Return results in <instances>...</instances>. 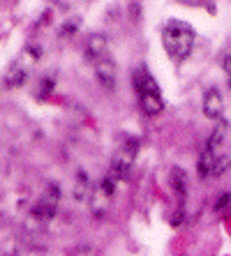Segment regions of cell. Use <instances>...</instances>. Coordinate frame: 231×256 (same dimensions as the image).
<instances>
[{"instance_id": "cell-1", "label": "cell", "mask_w": 231, "mask_h": 256, "mask_svg": "<svg viewBox=\"0 0 231 256\" xmlns=\"http://www.w3.org/2000/svg\"><path fill=\"white\" fill-rule=\"evenodd\" d=\"M194 28L185 21H178V18H169L162 28V44H164L166 56L171 58V62L180 65L190 58L192 48H194Z\"/></svg>"}, {"instance_id": "cell-2", "label": "cell", "mask_w": 231, "mask_h": 256, "mask_svg": "<svg viewBox=\"0 0 231 256\" xmlns=\"http://www.w3.org/2000/svg\"><path fill=\"white\" fill-rule=\"evenodd\" d=\"M40 58H42V46H37V44L26 46L24 51H21V56H19L12 65H10V70L5 72V78H3L5 88H19V86H24L30 70L40 62Z\"/></svg>"}, {"instance_id": "cell-3", "label": "cell", "mask_w": 231, "mask_h": 256, "mask_svg": "<svg viewBox=\"0 0 231 256\" xmlns=\"http://www.w3.org/2000/svg\"><path fill=\"white\" fill-rule=\"evenodd\" d=\"M136 152H139V138H134V136L125 138V143L116 150V155H113L107 178H111L113 182H120L123 178H127V173H130L132 164H134V160H136Z\"/></svg>"}, {"instance_id": "cell-4", "label": "cell", "mask_w": 231, "mask_h": 256, "mask_svg": "<svg viewBox=\"0 0 231 256\" xmlns=\"http://www.w3.org/2000/svg\"><path fill=\"white\" fill-rule=\"evenodd\" d=\"M58 201H60V190L58 185H51L47 187V192L42 194V198L33 206V210H30V220L35 222V224H40V226H44L49 220H54L56 212H58Z\"/></svg>"}, {"instance_id": "cell-5", "label": "cell", "mask_w": 231, "mask_h": 256, "mask_svg": "<svg viewBox=\"0 0 231 256\" xmlns=\"http://www.w3.org/2000/svg\"><path fill=\"white\" fill-rule=\"evenodd\" d=\"M113 194H116V182H113L111 178L100 180V182L93 187V192H90V208H93V217H95V220H102V217L107 214V210L111 208Z\"/></svg>"}, {"instance_id": "cell-6", "label": "cell", "mask_w": 231, "mask_h": 256, "mask_svg": "<svg viewBox=\"0 0 231 256\" xmlns=\"http://www.w3.org/2000/svg\"><path fill=\"white\" fill-rule=\"evenodd\" d=\"M132 84H134L136 97H141V95H160V86H157V81H155L153 74H150L146 67H136V70L132 72Z\"/></svg>"}, {"instance_id": "cell-7", "label": "cell", "mask_w": 231, "mask_h": 256, "mask_svg": "<svg viewBox=\"0 0 231 256\" xmlns=\"http://www.w3.org/2000/svg\"><path fill=\"white\" fill-rule=\"evenodd\" d=\"M107 37L102 32H93V35L86 37V44H83V54H86V60L90 62H100L102 58H107Z\"/></svg>"}, {"instance_id": "cell-8", "label": "cell", "mask_w": 231, "mask_h": 256, "mask_svg": "<svg viewBox=\"0 0 231 256\" xmlns=\"http://www.w3.org/2000/svg\"><path fill=\"white\" fill-rule=\"evenodd\" d=\"M95 76L100 81V86L107 92H111L116 88V81H118V70H116V62L111 58H102L95 65Z\"/></svg>"}, {"instance_id": "cell-9", "label": "cell", "mask_w": 231, "mask_h": 256, "mask_svg": "<svg viewBox=\"0 0 231 256\" xmlns=\"http://www.w3.org/2000/svg\"><path fill=\"white\" fill-rule=\"evenodd\" d=\"M203 116L208 120H222V111H224V102H222V95H219L217 88H208L203 92Z\"/></svg>"}, {"instance_id": "cell-10", "label": "cell", "mask_w": 231, "mask_h": 256, "mask_svg": "<svg viewBox=\"0 0 231 256\" xmlns=\"http://www.w3.org/2000/svg\"><path fill=\"white\" fill-rule=\"evenodd\" d=\"M169 185H171L173 194H176L178 208H183L185 198H187V187H190V182H187V173H185L180 166H173L171 171H169Z\"/></svg>"}, {"instance_id": "cell-11", "label": "cell", "mask_w": 231, "mask_h": 256, "mask_svg": "<svg viewBox=\"0 0 231 256\" xmlns=\"http://www.w3.org/2000/svg\"><path fill=\"white\" fill-rule=\"evenodd\" d=\"M139 106L146 116H160L164 111V100H162V95H141Z\"/></svg>"}, {"instance_id": "cell-12", "label": "cell", "mask_w": 231, "mask_h": 256, "mask_svg": "<svg viewBox=\"0 0 231 256\" xmlns=\"http://www.w3.org/2000/svg\"><path fill=\"white\" fill-rule=\"evenodd\" d=\"M213 168H215V152L210 150H203L201 157H199V164H196V171H199V178H208L213 176Z\"/></svg>"}, {"instance_id": "cell-13", "label": "cell", "mask_w": 231, "mask_h": 256, "mask_svg": "<svg viewBox=\"0 0 231 256\" xmlns=\"http://www.w3.org/2000/svg\"><path fill=\"white\" fill-rule=\"evenodd\" d=\"M224 132H226V120H217V125H215L213 134H210V138H208V143H206V148L210 150V152L217 150V146L222 143V138H224Z\"/></svg>"}, {"instance_id": "cell-14", "label": "cell", "mask_w": 231, "mask_h": 256, "mask_svg": "<svg viewBox=\"0 0 231 256\" xmlns=\"http://www.w3.org/2000/svg\"><path fill=\"white\" fill-rule=\"evenodd\" d=\"M88 190H90L88 176H86L83 171H79L77 173V182H74V198H77V201H83V198L88 196Z\"/></svg>"}, {"instance_id": "cell-15", "label": "cell", "mask_w": 231, "mask_h": 256, "mask_svg": "<svg viewBox=\"0 0 231 256\" xmlns=\"http://www.w3.org/2000/svg\"><path fill=\"white\" fill-rule=\"evenodd\" d=\"M229 164H231V160L226 155H219V157H215V168H213V176H222V173L229 168Z\"/></svg>"}, {"instance_id": "cell-16", "label": "cell", "mask_w": 231, "mask_h": 256, "mask_svg": "<svg viewBox=\"0 0 231 256\" xmlns=\"http://www.w3.org/2000/svg\"><path fill=\"white\" fill-rule=\"evenodd\" d=\"M54 90V76H47V78H42V84H40V95L47 97L49 92Z\"/></svg>"}, {"instance_id": "cell-17", "label": "cell", "mask_w": 231, "mask_h": 256, "mask_svg": "<svg viewBox=\"0 0 231 256\" xmlns=\"http://www.w3.org/2000/svg\"><path fill=\"white\" fill-rule=\"evenodd\" d=\"M183 220H185V210L178 208L176 212L171 214V226H180V224H183Z\"/></svg>"}, {"instance_id": "cell-18", "label": "cell", "mask_w": 231, "mask_h": 256, "mask_svg": "<svg viewBox=\"0 0 231 256\" xmlns=\"http://www.w3.org/2000/svg\"><path fill=\"white\" fill-rule=\"evenodd\" d=\"M79 26H81V24H77V21H72V24H65L63 28H60V35H63V37H70L72 32L79 28Z\"/></svg>"}, {"instance_id": "cell-19", "label": "cell", "mask_w": 231, "mask_h": 256, "mask_svg": "<svg viewBox=\"0 0 231 256\" xmlns=\"http://www.w3.org/2000/svg\"><path fill=\"white\" fill-rule=\"evenodd\" d=\"M229 203H231V194H222V196L217 198V203H215L213 208H215V210H217V212H219V210L224 208V206H229Z\"/></svg>"}, {"instance_id": "cell-20", "label": "cell", "mask_w": 231, "mask_h": 256, "mask_svg": "<svg viewBox=\"0 0 231 256\" xmlns=\"http://www.w3.org/2000/svg\"><path fill=\"white\" fill-rule=\"evenodd\" d=\"M222 70H224L226 76H231V56H226L224 62H222Z\"/></svg>"}, {"instance_id": "cell-21", "label": "cell", "mask_w": 231, "mask_h": 256, "mask_svg": "<svg viewBox=\"0 0 231 256\" xmlns=\"http://www.w3.org/2000/svg\"><path fill=\"white\" fill-rule=\"evenodd\" d=\"M226 84H229V90H231V76H226Z\"/></svg>"}]
</instances>
